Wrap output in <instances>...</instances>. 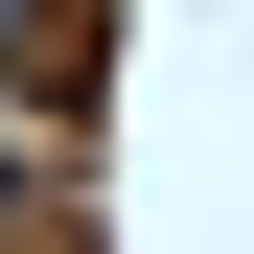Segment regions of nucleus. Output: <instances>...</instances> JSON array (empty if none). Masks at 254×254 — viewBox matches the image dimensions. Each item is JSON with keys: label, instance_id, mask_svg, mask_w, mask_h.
Wrapping results in <instances>:
<instances>
[]
</instances>
